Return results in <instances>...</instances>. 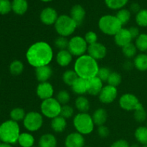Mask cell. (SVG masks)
Returning <instances> with one entry per match:
<instances>
[{
    "instance_id": "56",
    "label": "cell",
    "mask_w": 147,
    "mask_h": 147,
    "mask_svg": "<svg viewBox=\"0 0 147 147\" xmlns=\"http://www.w3.org/2000/svg\"><path fill=\"white\" fill-rule=\"evenodd\" d=\"M146 127H147V121H146Z\"/></svg>"
},
{
    "instance_id": "39",
    "label": "cell",
    "mask_w": 147,
    "mask_h": 147,
    "mask_svg": "<svg viewBox=\"0 0 147 147\" xmlns=\"http://www.w3.org/2000/svg\"><path fill=\"white\" fill-rule=\"evenodd\" d=\"M134 117L136 121L139 122V123H143L146 120L147 113L144 106H142L134 111Z\"/></svg>"
},
{
    "instance_id": "38",
    "label": "cell",
    "mask_w": 147,
    "mask_h": 147,
    "mask_svg": "<svg viewBox=\"0 0 147 147\" xmlns=\"http://www.w3.org/2000/svg\"><path fill=\"white\" fill-rule=\"evenodd\" d=\"M121 76L119 73H117V72H111L109 78H108L107 83L108 85H109V86L117 88L121 84Z\"/></svg>"
},
{
    "instance_id": "41",
    "label": "cell",
    "mask_w": 147,
    "mask_h": 147,
    "mask_svg": "<svg viewBox=\"0 0 147 147\" xmlns=\"http://www.w3.org/2000/svg\"><path fill=\"white\" fill-rule=\"evenodd\" d=\"M55 46L59 49V50H67L69 44V40H67V37H63V36H59L58 37L55 39L54 42Z\"/></svg>"
},
{
    "instance_id": "58",
    "label": "cell",
    "mask_w": 147,
    "mask_h": 147,
    "mask_svg": "<svg viewBox=\"0 0 147 147\" xmlns=\"http://www.w3.org/2000/svg\"><path fill=\"white\" fill-rule=\"evenodd\" d=\"M86 147H89V146H86Z\"/></svg>"
},
{
    "instance_id": "13",
    "label": "cell",
    "mask_w": 147,
    "mask_h": 147,
    "mask_svg": "<svg viewBox=\"0 0 147 147\" xmlns=\"http://www.w3.org/2000/svg\"><path fill=\"white\" fill-rule=\"evenodd\" d=\"M58 17L57 11L53 7H46L43 9L40 14V21L45 25L55 24Z\"/></svg>"
},
{
    "instance_id": "34",
    "label": "cell",
    "mask_w": 147,
    "mask_h": 147,
    "mask_svg": "<svg viewBox=\"0 0 147 147\" xmlns=\"http://www.w3.org/2000/svg\"><path fill=\"white\" fill-rule=\"evenodd\" d=\"M131 12L129 9L123 8L121 9L118 10L116 17L123 26L129 22L131 19Z\"/></svg>"
},
{
    "instance_id": "47",
    "label": "cell",
    "mask_w": 147,
    "mask_h": 147,
    "mask_svg": "<svg viewBox=\"0 0 147 147\" xmlns=\"http://www.w3.org/2000/svg\"><path fill=\"white\" fill-rule=\"evenodd\" d=\"M111 147H130L129 142L124 139H119L111 144Z\"/></svg>"
},
{
    "instance_id": "9",
    "label": "cell",
    "mask_w": 147,
    "mask_h": 147,
    "mask_svg": "<svg viewBox=\"0 0 147 147\" xmlns=\"http://www.w3.org/2000/svg\"><path fill=\"white\" fill-rule=\"evenodd\" d=\"M88 45L85 40L84 37L80 36H74L69 40L67 50L73 56L80 57L87 52Z\"/></svg>"
},
{
    "instance_id": "19",
    "label": "cell",
    "mask_w": 147,
    "mask_h": 147,
    "mask_svg": "<svg viewBox=\"0 0 147 147\" xmlns=\"http://www.w3.org/2000/svg\"><path fill=\"white\" fill-rule=\"evenodd\" d=\"M70 17L77 24L78 27L81 25L86 17V10L80 4L74 5L70 9Z\"/></svg>"
},
{
    "instance_id": "16",
    "label": "cell",
    "mask_w": 147,
    "mask_h": 147,
    "mask_svg": "<svg viewBox=\"0 0 147 147\" xmlns=\"http://www.w3.org/2000/svg\"><path fill=\"white\" fill-rule=\"evenodd\" d=\"M114 41L116 45L122 48L126 45L129 44L132 41V37L129 32V29L121 28L114 36Z\"/></svg>"
},
{
    "instance_id": "23",
    "label": "cell",
    "mask_w": 147,
    "mask_h": 147,
    "mask_svg": "<svg viewBox=\"0 0 147 147\" xmlns=\"http://www.w3.org/2000/svg\"><path fill=\"white\" fill-rule=\"evenodd\" d=\"M95 125L98 126L104 125L108 119V113L103 108H99L93 112L92 115Z\"/></svg>"
},
{
    "instance_id": "12",
    "label": "cell",
    "mask_w": 147,
    "mask_h": 147,
    "mask_svg": "<svg viewBox=\"0 0 147 147\" xmlns=\"http://www.w3.org/2000/svg\"><path fill=\"white\" fill-rule=\"evenodd\" d=\"M87 52L88 55L98 61L105 58L107 55V48L103 44L97 42L94 44L88 45Z\"/></svg>"
},
{
    "instance_id": "6",
    "label": "cell",
    "mask_w": 147,
    "mask_h": 147,
    "mask_svg": "<svg viewBox=\"0 0 147 147\" xmlns=\"http://www.w3.org/2000/svg\"><path fill=\"white\" fill-rule=\"evenodd\" d=\"M55 29L59 36L67 37L73 34L78 27L76 22L67 14L59 16L56 21Z\"/></svg>"
},
{
    "instance_id": "43",
    "label": "cell",
    "mask_w": 147,
    "mask_h": 147,
    "mask_svg": "<svg viewBox=\"0 0 147 147\" xmlns=\"http://www.w3.org/2000/svg\"><path fill=\"white\" fill-rule=\"evenodd\" d=\"M111 73L110 69L107 67H101L99 68L98 72L97 77L100 78L103 82H107L109 76Z\"/></svg>"
},
{
    "instance_id": "5",
    "label": "cell",
    "mask_w": 147,
    "mask_h": 147,
    "mask_svg": "<svg viewBox=\"0 0 147 147\" xmlns=\"http://www.w3.org/2000/svg\"><path fill=\"white\" fill-rule=\"evenodd\" d=\"M73 126L77 132L82 135H88L92 133L95 123L92 116L88 113H79L74 116Z\"/></svg>"
},
{
    "instance_id": "54",
    "label": "cell",
    "mask_w": 147,
    "mask_h": 147,
    "mask_svg": "<svg viewBox=\"0 0 147 147\" xmlns=\"http://www.w3.org/2000/svg\"><path fill=\"white\" fill-rule=\"evenodd\" d=\"M142 147H147V145H143V146Z\"/></svg>"
},
{
    "instance_id": "24",
    "label": "cell",
    "mask_w": 147,
    "mask_h": 147,
    "mask_svg": "<svg viewBox=\"0 0 147 147\" xmlns=\"http://www.w3.org/2000/svg\"><path fill=\"white\" fill-rule=\"evenodd\" d=\"M57 139L52 134L42 135L38 142V147H56Z\"/></svg>"
},
{
    "instance_id": "31",
    "label": "cell",
    "mask_w": 147,
    "mask_h": 147,
    "mask_svg": "<svg viewBox=\"0 0 147 147\" xmlns=\"http://www.w3.org/2000/svg\"><path fill=\"white\" fill-rule=\"evenodd\" d=\"M137 48H136V45L134 43L131 42L129 44L126 45L124 47H122V53L124 55L125 57L130 60V59L134 58L136 56V53H137Z\"/></svg>"
},
{
    "instance_id": "33",
    "label": "cell",
    "mask_w": 147,
    "mask_h": 147,
    "mask_svg": "<svg viewBox=\"0 0 147 147\" xmlns=\"http://www.w3.org/2000/svg\"><path fill=\"white\" fill-rule=\"evenodd\" d=\"M129 0H105L106 6L113 10H119L123 9L127 4Z\"/></svg>"
},
{
    "instance_id": "46",
    "label": "cell",
    "mask_w": 147,
    "mask_h": 147,
    "mask_svg": "<svg viewBox=\"0 0 147 147\" xmlns=\"http://www.w3.org/2000/svg\"><path fill=\"white\" fill-rule=\"evenodd\" d=\"M98 134L99 136L101 138H106L109 136V134H110V131H109V128L105 125H102L98 127Z\"/></svg>"
},
{
    "instance_id": "26",
    "label": "cell",
    "mask_w": 147,
    "mask_h": 147,
    "mask_svg": "<svg viewBox=\"0 0 147 147\" xmlns=\"http://www.w3.org/2000/svg\"><path fill=\"white\" fill-rule=\"evenodd\" d=\"M75 106L80 113H88L90 107L88 99L84 96H79L75 101Z\"/></svg>"
},
{
    "instance_id": "55",
    "label": "cell",
    "mask_w": 147,
    "mask_h": 147,
    "mask_svg": "<svg viewBox=\"0 0 147 147\" xmlns=\"http://www.w3.org/2000/svg\"><path fill=\"white\" fill-rule=\"evenodd\" d=\"M1 140H0V144H1Z\"/></svg>"
},
{
    "instance_id": "37",
    "label": "cell",
    "mask_w": 147,
    "mask_h": 147,
    "mask_svg": "<svg viewBox=\"0 0 147 147\" xmlns=\"http://www.w3.org/2000/svg\"><path fill=\"white\" fill-rule=\"evenodd\" d=\"M136 22L138 26L142 27H147V9H141L136 14Z\"/></svg>"
},
{
    "instance_id": "30",
    "label": "cell",
    "mask_w": 147,
    "mask_h": 147,
    "mask_svg": "<svg viewBox=\"0 0 147 147\" xmlns=\"http://www.w3.org/2000/svg\"><path fill=\"white\" fill-rule=\"evenodd\" d=\"M134 136L139 143L142 145H147V127L139 126L134 132Z\"/></svg>"
},
{
    "instance_id": "15",
    "label": "cell",
    "mask_w": 147,
    "mask_h": 147,
    "mask_svg": "<svg viewBox=\"0 0 147 147\" xmlns=\"http://www.w3.org/2000/svg\"><path fill=\"white\" fill-rule=\"evenodd\" d=\"M85 139L83 135L78 132H73L67 135L65 140V147H84Z\"/></svg>"
},
{
    "instance_id": "36",
    "label": "cell",
    "mask_w": 147,
    "mask_h": 147,
    "mask_svg": "<svg viewBox=\"0 0 147 147\" xmlns=\"http://www.w3.org/2000/svg\"><path fill=\"white\" fill-rule=\"evenodd\" d=\"M24 70V64L18 60L11 62L9 65V71L13 76H20Z\"/></svg>"
},
{
    "instance_id": "29",
    "label": "cell",
    "mask_w": 147,
    "mask_h": 147,
    "mask_svg": "<svg viewBox=\"0 0 147 147\" xmlns=\"http://www.w3.org/2000/svg\"><path fill=\"white\" fill-rule=\"evenodd\" d=\"M78 78V76L74 70H67L63 73L62 78L65 84L71 87Z\"/></svg>"
},
{
    "instance_id": "22",
    "label": "cell",
    "mask_w": 147,
    "mask_h": 147,
    "mask_svg": "<svg viewBox=\"0 0 147 147\" xmlns=\"http://www.w3.org/2000/svg\"><path fill=\"white\" fill-rule=\"evenodd\" d=\"M50 126L55 133H62L67 127V121L63 116H58L52 119Z\"/></svg>"
},
{
    "instance_id": "57",
    "label": "cell",
    "mask_w": 147,
    "mask_h": 147,
    "mask_svg": "<svg viewBox=\"0 0 147 147\" xmlns=\"http://www.w3.org/2000/svg\"><path fill=\"white\" fill-rule=\"evenodd\" d=\"M32 147H37V146H32Z\"/></svg>"
},
{
    "instance_id": "7",
    "label": "cell",
    "mask_w": 147,
    "mask_h": 147,
    "mask_svg": "<svg viewBox=\"0 0 147 147\" xmlns=\"http://www.w3.org/2000/svg\"><path fill=\"white\" fill-rule=\"evenodd\" d=\"M62 105L55 98L42 100L40 105V111L42 116L53 119L60 116Z\"/></svg>"
},
{
    "instance_id": "17",
    "label": "cell",
    "mask_w": 147,
    "mask_h": 147,
    "mask_svg": "<svg viewBox=\"0 0 147 147\" xmlns=\"http://www.w3.org/2000/svg\"><path fill=\"white\" fill-rule=\"evenodd\" d=\"M53 69H52V67L50 65L41 66V67H38L35 68L36 78L40 83L48 82L49 79L53 76Z\"/></svg>"
},
{
    "instance_id": "8",
    "label": "cell",
    "mask_w": 147,
    "mask_h": 147,
    "mask_svg": "<svg viewBox=\"0 0 147 147\" xmlns=\"http://www.w3.org/2000/svg\"><path fill=\"white\" fill-rule=\"evenodd\" d=\"M23 125L28 131H37L41 129L43 125L42 115L37 111L28 112L26 113L23 120Z\"/></svg>"
},
{
    "instance_id": "32",
    "label": "cell",
    "mask_w": 147,
    "mask_h": 147,
    "mask_svg": "<svg viewBox=\"0 0 147 147\" xmlns=\"http://www.w3.org/2000/svg\"><path fill=\"white\" fill-rule=\"evenodd\" d=\"M135 45L138 50L142 53L147 51V34L142 33L135 40Z\"/></svg>"
},
{
    "instance_id": "21",
    "label": "cell",
    "mask_w": 147,
    "mask_h": 147,
    "mask_svg": "<svg viewBox=\"0 0 147 147\" xmlns=\"http://www.w3.org/2000/svg\"><path fill=\"white\" fill-rule=\"evenodd\" d=\"M89 82V88L88 93L90 96H98L100 92L101 91L102 88H103V82L100 78L96 76L93 78L88 80Z\"/></svg>"
},
{
    "instance_id": "35",
    "label": "cell",
    "mask_w": 147,
    "mask_h": 147,
    "mask_svg": "<svg viewBox=\"0 0 147 147\" xmlns=\"http://www.w3.org/2000/svg\"><path fill=\"white\" fill-rule=\"evenodd\" d=\"M25 116V111L22 108H14L10 112V118H11V120L17 122V123L19 121H21L24 120Z\"/></svg>"
},
{
    "instance_id": "25",
    "label": "cell",
    "mask_w": 147,
    "mask_h": 147,
    "mask_svg": "<svg viewBox=\"0 0 147 147\" xmlns=\"http://www.w3.org/2000/svg\"><path fill=\"white\" fill-rule=\"evenodd\" d=\"M28 9L27 0H13L11 1V10L18 15H23Z\"/></svg>"
},
{
    "instance_id": "1",
    "label": "cell",
    "mask_w": 147,
    "mask_h": 147,
    "mask_svg": "<svg viewBox=\"0 0 147 147\" xmlns=\"http://www.w3.org/2000/svg\"><path fill=\"white\" fill-rule=\"evenodd\" d=\"M53 58V50L51 46L44 41L33 43L26 53V59L34 67L48 65Z\"/></svg>"
},
{
    "instance_id": "4",
    "label": "cell",
    "mask_w": 147,
    "mask_h": 147,
    "mask_svg": "<svg viewBox=\"0 0 147 147\" xmlns=\"http://www.w3.org/2000/svg\"><path fill=\"white\" fill-rule=\"evenodd\" d=\"M98 27L103 34L109 36H114L121 29L123 28V25L116 16L106 14L100 18Z\"/></svg>"
},
{
    "instance_id": "53",
    "label": "cell",
    "mask_w": 147,
    "mask_h": 147,
    "mask_svg": "<svg viewBox=\"0 0 147 147\" xmlns=\"http://www.w3.org/2000/svg\"><path fill=\"white\" fill-rule=\"evenodd\" d=\"M40 1H44V2H48V1H53V0H40Z\"/></svg>"
},
{
    "instance_id": "50",
    "label": "cell",
    "mask_w": 147,
    "mask_h": 147,
    "mask_svg": "<svg viewBox=\"0 0 147 147\" xmlns=\"http://www.w3.org/2000/svg\"><path fill=\"white\" fill-rule=\"evenodd\" d=\"M123 67L125 70H131L134 67V62H131V60H127V61L124 62L123 65Z\"/></svg>"
},
{
    "instance_id": "40",
    "label": "cell",
    "mask_w": 147,
    "mask_h": 147,
    "mask_svg": "<svg viewBox=\"0 0 147 147\" xmlns=\"http://www.w3.org/2000/svg\"><path fill=\"white\" fill-rule=\"evenodd\" d=\"M55 98L62 106L66 105L68 103V102L70 100V93L66 90H61L57 93Z\"/></svg>"
},
{
    "instance_id": "42",
    "label": "cell",
    "mask_w": 147,
    "mask_h": 147,
    "mask_svg": "<svg viewBox=\"0 0 147 147\" xmlns=\"http://www.w3.org/2000/svg\"><path fill=\"white\" fill-rule=\"evenodd\" d=\"M73 114H74V109L71 106L68 104L62 106L60 116H63V118L67 119L71 118L73 116Z\"/></svg>"
},
{
    "instance_id": "3",
    "label": "cell",
    "mask_w": 147,
    "mask_h": 147,
    "mask_svg": "<svg viewBox=\"0 0 147 147\" xmlns=\"http://www.w3.org/2000/svg\"><path fill=\"white\" fill-rule=\"evenodd\" d=\"M20 128L18 123L7 120L0 125V140L3 143L13 144L18 142Z\"/></svg>"
},
{
    "instance_id": "11",
    "label": "cell",
    "mask_w": 147,
    "mask_h": 147,
    "mask_svg": "<svg viewBox=\"0 0 147 147\" xmlns=\"http://www.w3.org/2000/svg\"><path fill=\"white\" fill-rule=\"evenodd\" d=\"M117 96V88L107 85L102 88L98 95V99L103 104H110L116 100Z\"/></svg>"
},
{
    "instance_id": "48",
    "label": "cell",
    "mask_w": 147,
    "mask_h": 147,
    "mask_svg": "<svg viewBox=\"0 0 147 147\" xmlns=\"http://www.w3.org/2000/svg\"><path fill=\"white\" fill-rule=\"evenodd\" d=\"M129 32H130L131 35L132 39H135L136 40L138 37L139 36V34H141L140 31H139V29L137 27H131L129 28Z\"/></svg>"
},
{
    "instance_id": "51",
    "label": "cell",
    "mask_w": 147,
    "mask_h": 147,
    "mask_svg": "<svg viewBox=\"0 0 147 147\" xmlns=\"http://www.w3.org/2000/svg\"><path fill=\"white\" fill-rule=\"evenodd\" d=\"M0 147H12V146H11V144H9L2 143L0 144Z\"/></svg>"
},
{
    "instance_id": "44",
    "label": "cell",
    "mask_w": 147,
    "mask_h": 147,
    "mask_svg": "<svg viewBox=\"0 0 147 147\" xmlns=\"http://www.w3.org/2000/svg\"><path fill=\"white\" fill-rule=\"evenodd\" d=\"M11 10V2L9 0H0V14H7Z\"/></svg>"
},
{
    "instance_id": "28",
    "label": "cell",
    "mask_w": 147,
    "mask_h": 147,
    "mask_svg": "<svg viewBox=\"0 0 147 147\" xmlns=\"http://www.w3.org/2000/svg\"><path fill=\"white\" fill-rule=\"evenodd\" d=\"M17 142L22 147H32L34 146V138L31 134L25 132L20 134Z\"/></svg>"
},
{
    "instance_id": "10",
    "label": "cell",
    "mask_w": 147,
    "mask_h": 147,
    "mask_svg": "<svg viewBox=\"0 0 147 147\" xmlns=\"http://www.w3.org/2000/svg\"><path fill=\"white\" fill-rule=\"evenodd\" d=\"M119 106L123 110L127 111H134L139 108L143 106L139 98L132 93H125L120 97Z\"/></svg>"
},
{
    "instance_id": "27",
    "label": "cell",
    "mask_w": 147,
    "mask_h": 147,
    "mask_svg": "<svg viewBox=\"0 0 147 147\" xmlns=\"http://www.w3.org/2000/svg\"><path fill=\"white\" fill-rule=\"evenodd\" d=\"M134 65L135 68L139 71H146L147 70V54L141 53L136 55L134 60Z\"/></svg>"
},
{
    "instance_id": "45",
    "label": "cell",
    "mask_w": 147,
    "mask_h": 147,
    "mask_svg": "<svg viewBox=\"0 0 147 147\" xmlns=\"http://www.w3.org/2000/svg\"><path fill=\"white\" fill-rule=\"evenodd\" d=\"M84 39L88 45L98 42V35L95 32L88 31L86 33L84 36Z\"/></svg>"
},
{
    "instance_id": "20",
    "label": "cell",
    "mask_w": 147,
    "mask_h": 147,
    "mask_svg": "<svg viewBox=\"0 0 147 147\" xmlns=\"http://www.w3.org/2000/svg\"><path fill=\"white\" fill-rule=\"evenodd\" d=\"M73 57L67 50H59L56 55V61L60 67H67L71 63Z\"/></svg>"
},
{
    "instance_id": "49",
    "label": "cell",
    "mask_w": 147,
    "mask_h": 147,
    "mask_svg": "<svg viewBox=\"0 0 147 147\" xmlns=\"http://www.w3.org/2000/svg\"><path fill=\"white\" fill-rule=\"evenodd\" d=\"M141 10V7L138 3H132L130 6V9L129 11L132 13H134V14H137L139 11Z\"/></svg>"
},
{
    "instance_id": "52",
    "label": "cell",
    "mask_w": 147,
    "mask_h": 147,
    "mask_svg": "<svg viewBox=\"0 0 147 147\" xmlns=\"http://www.w3.org/2000/svg\"><path fill=\"white\" fill-rule=\"evenodd\" d=\"M130 147H139V146L137 144H132Z\"/></svg>"
},
{
    "instance_id": "2",
    "label": "cell",
    "mask_w": 147,
    "mask_h": 147,
    "mask_svg": "<svg viewBox=\"0 0 147 147\" xmlns=\"http://www.w3.org/2000/svg\"><path fill=\"white\" fill-rule=\"evenodd\" d=\"M99 68L97 60L88 54L78 57L74 63V70L78 77L86 80L96 77Z\"/></svg>"
},
{
    "instance_id": "18",
    "label": "cell",
    "mask_w": 147,
    "mask_h": 147,
    "mask_svg": "<svg viewBox=\"0 0 147 147\" xmlns=\"http://www.w3.org/2000/svg\"><path fill=\"white\" fill-rule=\"evenodd\" d=\"M89 88L88 80L78 78L71 86V89L78 96H83L88 93Z\"/></svg>"
},
{
    "instance_id": "14",
    "label": "cell",
    "mask_w": 147,
    "mask_h": 147,
    "mask_svg": "<svg viewBox=\"0 0 147 147\" xmlns=\"http://www.w3.org/2000/svg\"><path fill=\"white\" fill-rule=\"evenodd\" d=\"M36 93L39 98L44 100L53 98L54 94V88L51 83L49 82L40 83L36 89Z\"/></svg>"
}]
</instances>
